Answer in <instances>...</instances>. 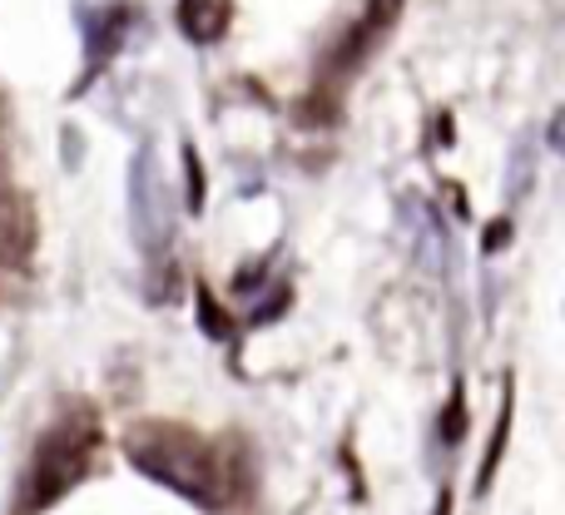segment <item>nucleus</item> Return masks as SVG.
Instances as JSON below:
<instances>
[{
  "mask_svg": "<svg viewBox=\"0 0 565 515\" xmlns=\"http://www.w3.org/2000/svg\"><path fill=\"white\" fill-rule=\"evenodd\" d=\"M129 461H135L145 476H154L159 486L179 491V496L199 501V506H214L218 501V471L209 461V451L199 447L194 437L174 427H139L135 437L125 441Z\"/></svg>",
  "mask_w": 565,
  "mask_h": 515,
  "instance_id": "obj_1",
  "label": "nucleus"
},
{
  "mask_svg": "<svg viewBox=\"0 0 565 515\" xmlns=\"http://www.w3.org/2000/svg\"><path fill=\"white\" fill-rule=\"evenodd\" d=\"M129 228H135L139 248L145 254H159L174 234L169 224V189L159 179V164H154V149H139L135 164H129Z\"/></svg>",
  "mask_w": 565,
  "mask_h": 515,
  "instance_id": "obj_2",
  "label": "nucleus"
},
{
  "mask_svg": "<svg viewBox=\"0 0 565 515\" xmlns=\"http://www.w3.org/2000/svg\"><path fill=\"white\" fill-rule=\"evenodd\" d=\"M89 457H95V427H75V431L50 437L45 451H40V466H35V506L65 496V491L85 476Z\"/></svg>",
  "mask_w": 565,
  "mask_h": 515,
  "instance_id": "obj_3",
  "label": "nucleus"
},
{
  "mask_svg": "<svg viewBox=\"0 0 565 515\" xmlns=\"http://www.w3.org/2000/svg\"><path fill=\"white\" fill-rule=\"evenodd\" d=\"M179 25L194 45H209L228 25V0H179Z\"/></svg>",
  "mask_w": 565,
  "mask_h": 515,
  "instance_id": "obj_4",
  "label": "nucleus"
},
{
  "mask_svg": "<svg viewBox=\"0 0 565 515\" xmlns=\"http://www.w3.org/2000/svg\"><path fill=\"white\" fill-rule=\"evenodd\" d=\"M397 6H402V0H372V30H387L392 25V20H397Z\"/></svg>",
  "mask_w": 565,
  "mask_h": 515,
  "instance_id": "obj_5",
  "label": "nucleus"
},
{
  "mask_svg": "<svg viewBox=\"0 0 565 515\" xmlns=\"http://www.w3.org/2000/svg\"><path fill=\"white\" fill-rule=\"evenodd\" d=\"M441 431H447L451 447L461 441V431H467V411H461V397H451V421H441Z\"/></svg>",
  "mask_w": 565,
  "mask_h": 515,
  "instance_id": "obj_6",
  "label": "nucleus"
}]
</instances>
